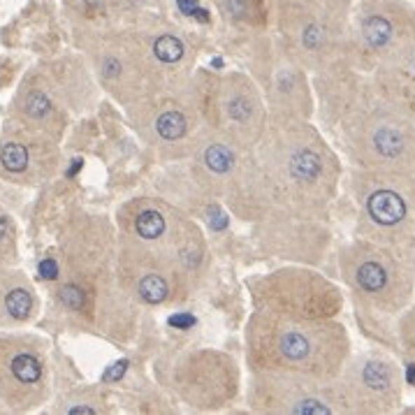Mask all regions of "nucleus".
<instances>
[{
	"mask_svg": "<svg viewBox=\"0 0 415 415\" xmlns=\"http://www.w3.org/2000/svg\"><path fill=\"white\" fill-rule=\"evenodd\" d=\"M218 10L232 26L262 33L271 24V0H216Z\"/></svg>",
	"mask_w": 415,
	"mask_h": 415,
	"instance_id": "obj_25",
	"label": "nucleus"
},
{
	"mask_svg": "<svg viewBox=\"0 0 415 415\" xmlns=\"http://www.w3.org/2000/svg\"><path fill=\"white\" fill-rule=\"evenodd\" d=\"M205 125L241 147L255 149L269 123V109L260 86L248 72L230 70L211 74L195 72Z\"/></svg>",
	"mask_w": 415,
	"mask_h": 415,
	"instance_id": "obj_9",
	"label": "nucleus"
},
{
	"mask_svg": "<svg viewBox=\"0 0 415 415\" xmlns=\"http://www.w3.org/2000/svg\"><path fill=\"white\" fill-rule=\"evenodd\" d=\"M397 348L415 365V301L397 320Z\"/></svg>",
	"mask_w": 415,
	"mask_h": 415,
	"instance_id": "obj_27",
	"label": "nucleus"
},
{
	"mask_svg": "<svg viewBox=\"0 0 415 415\" xmlns=\"http://www.w3.org/2000/svg\"><path fill=\"white\" fill-rule=\"evenodd\" d=\"M248 292L253 308L304 318H336L343 308L341 285L304 265H288L253 278Z\"/></svg>",
	"mask_w": 415,
	"mask_h": 415,
	"instance_id": "obj_14",
	"label": "nucleus"
},
{
	"mask_svg": "<svg viewBox=\"0 0 415 415\" xmlns=\"http://www.w3.org/2000/svg\"><path fill=\"white\" fill-rule=\"evenodd\" d=\"M332 132L355 168L415 175V118L381 100L372 77Z\"/></svg>",
	"mask_w": 415,
	"mask_h": 415,
	"instance_id": "obj_4",
	"label": "nucleus"
},
{
	"mask_svg": "<svg viewBox=\"0 0 415 415\" xmlns=\"http://www.w3.org/2000/svg\"><path fill=\"white\" fill-rule=\"evenodd\" d=\"M348 191L355 205L358 235L411 265L415 258V175L355 168Z\"/></svg>",
	"mask_w": 415,
	"mask_h": 415,
	"instance_id": "obj_6",
	"label": "nucleus"
},
{
	"mask_svg": "<svg viewBox=\"0 0 415 415\" xmlns=\"http://www.w3.org/2000/svg\"><path fill=\"white\" fill-rule=\"evenodd\" d=\"M144 63L151 88L188 86L195 77V49L179 28L163 19H135L125 28Z\"/></svg>",
	"mask_w": 415,
	"mask_h": 415,
	"instance_id": "obj_19",
	"label": "nucleus"
},
{
	"mask_svg": "<svg viewBox=\"0 0 415 415\" xmlns=\"http://www.w3.org/2000/svg\"><path fill=\"white\" fill-rule=\"evenodd\" d=\"M336 267L355 304L358 322L365 329H376V341L390 346L388 332H397L399 315L415 301L413 267L397 253L362 237L339 248Z\"/></svg>",
	"mask_w": 415,
	"mask_h": 415,
	"instance_id": "obj_3",
	"label": "nucleus"
},
{
	"mask_svg": "<svg viewBox=\"0 0 415 415\" xmlns=\"http://www.w3.org/2000/svg\"><path fill=\"white\" fill-rule=\"evenodd\" d=\"M40 311L33 281L17 267L0 271V329L24 327Z\"/></svg>",
	"mask_w": 415,
	"mask_h": 415,
	"instance_id": "obj_24",
	"label": "nucleus"
},
{
	"mask_svg": "<svg viewBox=\"0 0 415 415\" xmlns=\"http://www.w3.org/2000/svg\"><path fill=\"white\" fill-rule=\"evenodd\" d=\"M116 278L125 295L144 308L181 306L198 283L168 255L121 232L116 237Z\"/></svg>",
	"mask_w": 415,
	"mask_h": 415,
	"instance_id": "obj_12",
	"label": "nucleus"
},
{
	"mask_svg": "<svg viewBox=\"0 0 415 415\" xmlns=\"http://www.w3.org/2000/svg\"><path fill=\"white\" fill-rule=\"evenodd\" d=\"M369 77L381 100L415 118V49L379 65Z\"/></svg>",
	"mask_w": 415,
	"mask_h": 415,
	"instance_id": "obj_23",
	"label": "nucleus"
},
{
	"mask_svg": "<svg viewBox=\"0 0 415 415\" xmlns=\"http://www.w3.org/2000/svg\"><path fill=\"white\" fill-rule=\"evenodd\" d=\"M304 3L311 5L313 10H318L320 14H325V17L339 21V24L348 26L353 0H304Z\"/></svg>",
	"mask_w": 415,
	"mask_h": 415,
	"instance_id": "obj_28",
	"label": "nucleus"
},
{
	"mask_svg": "<svg viewBox=\"0 0 415 415\" xmlns=\"http://www.w3.org/2000/svg\"><path fill=\"white\" fill-rule=\"evenodd\" d=\"M19 248H17V225L12 216L0 207V271L17 267Z\"/></svg>",
	"mask_w": 415,
	"mask_h": 415,
	"instance_id": "obj_26",
	"label": "nucleus"
},
{
	"mask_svg": "<svg viewBox=\"0 0 415 415\" xmlns=\"http://www.w3.org/2000/svg\"><path fill=\"white\" fill-rule=\"evenodd\" d=\"M86 56L95 79L123 109L151 90L142 56L125 28L93 30L86 40Z\"/></svg>",
	"mask_w": 415,
	"mask_h": 415,
	"instance_id": "obj_20",
	"label": "nucleus"
},
{
	"mask_svg": "<svg viewBox=\"0 0 415 415\" xmlns=\"http://www.w3.org/2000/svg\"><path fill=\"white\" fill-rule=\"evenodd\" d=\"M14 121L33 128L37 132L49 135L51 140L60 142L67 128V114L63 102L49 81L42 74L33 72L19 86L17 95L12 100V116Z\"/></svg>",
	"mask_w": 415,
	"mask_h": 415,
	"instance_id": "obj_22",
	"label": "nucleus"
},
{
	"mask_svg": "<svg viewBox=\"0 0 415 415\" xmlns=\"http://www.w3.org/2000/svg\"><path fill=\"white\" fill-rule=\"evenodd\" d=\"M276 42L315 77L348 60V26L325 17L304 0H271Z\"/></svg>",
	"mask_w": 415,
	"mask_h": 415,
	"instance_id": "obj_10",
	"label": "nucleus"
},
{
	"mask_svg": "<svg viewBox=\"0 0 415 415\" xmlns=\"http://www.w3.org/2000/svg\"><path fill=\"white\" fill-rule=\"evenodd\" d=\"M137 137L163 161L191 158L195 140L205 128L195 77L188 86L151 88L125 107Z\"/></svg>",
	"mask_w": 415,
	"mask_h": 415,
	"instance_id": "obj_8",
	"label": "nucleus"
},
{
	"mask_svg": "<svg viewBox=\"0 0 415 415\" xmlns=\"http://www.w3.org/2000/svg\"><path fill=\"white\" fill-rule=\"evenodd\" d=\"M415 49V10L404 0H362L348 21V60L372 74Z\"/></svg>",
	"mask_w": 415,
	"mask_h": 415,
	"instance_id": "obj_11",
	"label": "nucleus"
},
{
	"mask_svg": "<svg viewBox=\"0 0 415 415\" xmlns=\"http://www.w3.org/2000/svg\"><path fill=\"white\" fill-rule=\"evenodd\" d=\"M351 353V334L339 318L253 308L246 322V367L251 374L281 372L334 381Z\"/></svg>",
	"mask_w": 415,
	"mask_h": 415,
	"instance_id": "obj_2",
	"label": "nucleus"
},
{
	"mask_svg": "<svg viewBox=\"0 0 415 415\" xmlns=\"http://www.w3.org/2000/svg\"><path fill=\"white\" fill-rule=\"evenodd\" d=\"M353 415H388L399 411L404 395L402 367L386 351L351 353L339 374Z\"/></svg>",
	"mask_w": 415,
	"mask_h": 415,
	"instance_id": "obj_18",
	"label": "nucleus"
},
{
	"mask_svg": "<svg viewBox=\"0 0 415 415\" xmlns=\"http://www.w3.org/2000/svg\"><path fill=\"white\" fill-rule=\"evenodd\" d=\"M191 161L195 181L239 221L262 223L274 211L255 149L241 147L205 125L195 140Z\"/></svg>",
	"mask_w": 415,
	"mask_h": 415,
	"instance_id": "obj_5",
	"label": "nucleus"
},
{
	"mask_svg": "<svg viewBox=\"0 0 415 415\" xmlns=\"http://www.w3.org/2000/svg\"><path fill=\"white\" fill-rule=\"evenodd\" d=\"M411 267H413V276H415V258H413V262H411Z\"/></svg>",
	"mask_w": 415,
	"mask_h": 415,
	"instance_id": "obj_30",
	"label": "nucleus"
},
{
	"mask_svg": "<svg viewBox=\"0 0 415 415\" xmlns=\"http://www.w3.org/2000/svg\"><path fill=\"white\" fill-rule=\"evenodd\" d=\"M170 388L195 413H216L237 402L241 372L232 355L216 348L186 351L172 362Z\"/></svg>",
	"mask_w": 415,
	"mask_h": 415,
	"instance_id": "obj_15",
	"label": "nucleus"
},
{
	"mask_svg": "<svg viewBox=\"0 0 415 415\" xmlns=\"http://www.w3.org/2000/svg\"><path fill=\"white\" fill-rule=\"evenodd\" d=\"M274 211L322 221L341 186L343 165L311 121L269 118L255 147Z\"/></svg>",
	"mask_w": 415,
	"mask_h": 415,
	"instance_id": "obj_1",
	"label": "nucleus"
},
{
	"mask_svg": "<svg viewBox=\"0 0 415 415\" xmlns=\"http://www.w3.org/2000/svg\"><path fill=\"white\" fill-rule=\"evenodd\" d=\"M49 397V343L30 332H0V402L26 413Z\"/></svg>",
	"mask_w": 415,
	"mask_h": 415,
	"instance_id": "obj_16",
	"label": "nucleus"
},
{
	"mask_svg": "<svg viewBox=\"0 0 415 415\" xmlns=\"http://www.w3.org/2000/svg\"><path fill=\"white\" fill-rule=\"evenodd\" d=\"M151 0H114V14L116 21L123 17H137V14L144 10Z\"/></svg>",
	"mask_w": 415,
	"mask_h": 415,
	"instance_id": "obj_29",
	"label": "nucleus"
},
{
	"mask_svg": "<svg viewBox=\"0 0 415 415\" xmlns=\"http://www.w3.org/2000/svg\"><path fill=\"white\" fill-rule=\"evenodd\" d=\"M60 142L10 118L0 135V179L17 186H42L60 170Z\"/></svg>",
	"mask_w": 415,
	"mask_h": 415,
	"instance_id": "obj_21",
	"label": "nucleus"
},
{
	"mask_svg": "<svg viewBox=\"0 0 415 415\" xmlns=\"http://www.w3.org/2000/svg\"><path fill=\"white\" fill-rule=\"evenodd\" d=\"M248 411L260 415H353L339 379L255 372L246 388Z\"/></svg>",
	"mask_w": 415,
	"mask_h": 415,
	"instance_id": "obj_13",
	"label": "nucleus"
},
{
	"mask_svg": "<svg viewBox=\"0 0 415 415\" xmlns=\"http://www.w3.org/2000/svg\"><path fill=\"white\" fill-rule=\"evenodd\" d=\"M248 74L265 95L269 118H299L315 116L313 79L292 56L283 51L276 40L262 42L251 58Z\"/></svg>",
	"mask_w": 415,
	"mask_h": 415,
	"instance_id": "obj_17",
	"label": "nucleus"
},
{
	"mask_svg": "<svg viewBox=\"0 0 415 415\" xmlns=\"http://www.w3.org/2000/svg\"><path fill=\"white\" fill-rule=\"evenodd\" d=\"M116 225L121 235L168 255L195 281H200L205 274L209 260L205 232L184 209L172 202L151 195L132 198L118 207Z\"/></svg>",
	"mask_w": 415,
	"mask_h": 415,
	"instance_id": "obj_7",
	"label": "nucleus"
}]
</instances>
